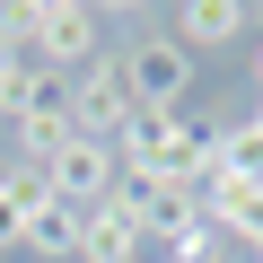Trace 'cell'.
I'll use <instances>...</instances> for the list:
<instances>
[{
    "label": "cell",
    "mask_w": 263,
    "mask_h": 263,
    "mask_svg": "<svg viewBox=\"0 0 263 263\" xmlns=\"http://www.w3.org/2000/svg\"><path fill=\"white\" fill-rule=\"evenodd\" d=\"M211 141H219V123H193V114H132V123L114 132V158H123V176L202 184V176H211Z\"/></svg>",
    "instance_id": "6da1fadb"
},
{
    "label": "cell",
    "mask_w": 263,
    "mask_h": 263,
    "mask_svg": "<svg viewBox=\"0 0 263 263\" xmlns=\"http://www.w3.org/2000/svg\"><path fill=\"white\" fill-rule=\"evenodd\" d=\"M44 184H53V202H70L79 219L97 211V202H114V184H123V158H114V141H88V132H70V141L35 167Z\"/></svg>",
    "instance_id": "7a4b0ae2"
},
{
    "label": "cell",
    "mask_w": 263,
    "mask_h": 263,
    "mask_svg": "<svg viewBox=\"0 0 263 263\" xmlns=\"http://www.w3.org/2000/svg\"><path fill=\"white\" fill-rule=\"evenodd\" d=\"M114 62H123L132 105H141V114H176V105H184V88H193V53H184L176 35H141V44H123Z\"/></svg>",
    "instance_id": "3957f363"
},
{
    "label": "cell",
    "mask_w": 263,
    "mask_h": 263,
    "mask_svg": "<svg viewBox=\"0 0 263 263\" xmlns=\"http://www.w3.org/2000/svg\"><path fill=\"white\" fill-rule=\"evenodd\" d=\"M132 114H141V105H132V79H123V62H114V53H97V62L70 79V132H88V141H114Z\"/></svg>",
    "instance_id": "277c9868"
},
{
    "label": "cell",
    "mask_w": 263,
    "mask_h": 263,
    "mask_svg": "<svg viewBox=\"0 0 263 263\" xmlns=\"http://www.w3.org/2000/svg\"><path fill=\"white\" fill-rule=\"evenodd\" d=\"M97 62V9H70V0H44L35 9V70L79 79Z\"/></svg>",
    "instance_id": "5b68a950"
},
{
    "label": "cell",
    "mask_w": 263,
    "mask_h": 263,
    "mask_svg": "<svg viewBox=\"0 0 263 263\" xmlns=\"http://www.w3.org/2000/svg\"><path fill=\"white\" fill-rule=\"evenodd\" d=\"M79 263H149V237L132 228L123 202H97V211L79 219Z\"/></svg>",
    "instance_id": "8992f818"
},
{
    "label": "cell",
    "mask_w": 263,
    "mask_h": 263,
    "mask_svg": "<svg viewBox=\"0 0 263 263\" xmlns=\"http://www.w3.org/2000/svg\"><path fill=\"white\" fill-rule=\"evenodd\" d=\"M202 211L219 237H254L263 228V184L254 176H202Z\"/></svg>",
    "instance_id": "52a82bcc"
},
{
    "label": "cell",
    "mask_w": 263,
    "mask_h": 263,
    "mask_svg": "<svg viewBox=\"0 0 263 263\" xmlns=\"http://www.w3.org/2000/svg\"><path fill=\"white\" fill-rule=\"evenodd\" d=\"M18 254H44V263H70V254H79V211L44 193V202L27 211V228H18Z\"/></svg>",
    "instance_id": "ba28073f"
},
{
    "label": "cell",
    "mask_w": 263,
    "mask_h": 263,
    "mask_svg": "<svg viewBox=\"0 0 263 263\" xmlns=\"http://www.w3.org/2000/svg\"><path fill=\"white\" fill-rule=\"evenodd\" d=\"M237 35H246L237 0H184V9H176V44L184 53H211V44H237Z\"/></svg>",
    "instance_id": "9c48e42d"
},
{
    "label": "cell",
    "mask_w": 263,
    "mask_h": 263,
    "mask_svg": "<svg viewBox=\"0 0 263 263\" xmlns=\"http://www.w3.org/2000/svg\"><path fill=\"white\" fill-rule=\"evenodd\" d=\"M9 123H35V132H70V79L62 70H35L27 97L9 105Z\"/></svg>",
    "instance_id": "30bf717a"
},
{
    "label": "cell",
    "mask_w": 263,
    "mask_h": 263,
    "mask_svg": "<svg viewBox=\"0 0 263 263\" xmlns=\"http://www.w3.org/2000/svg\"><path fill=\"white\" fill-rule=\"evenodd\" d=\"M44 193H53V184H44L35 167H9V176H0V254L18 246V228H27V211H35Z\"/></svg>",
    "instance_id": "8fae6325"
},
{
    "label": "cell",
    "mask_w": 263,
    "mask_h": 263,
    "mask_svg": "<svg viewBox=\"0 0 263 263\" xmlns=\"http://www.w3.org/2000/svg\"><path fill=\"white\" fill-rule=\"evenodd\" d=\"M211 176H254V184H263V132H254V123H219Z\"/></svg>",
    "instance_id": "7c38bea8"
},
{
    "label": "cell",
    "mask_w": 263,
    "mask_h": 263,
    "mask_svg": "<svg viewBox=\"0 0 263 263\" xmlns=\"http://www.w3.org/2000/svg\"><path fill=\"white\" fill-rule=\"evenodd\" d=\"M211 246H219V228H211V211H193L184 228H167L149 254H167V263H211Z\"/></svg>",
    "instance_id": "4fadbf2b"
},
{
    "label": "cell",
    "mask_w": 263,
    "mask_h": 263,
    "mask_svg": "<svg viewBox=\"0 0 263 263\" xmlns=\"http://www.w3.org/2000/svg\"><path fill=\"white\" fill-rule=\"evenodd\" d=\"M254 79H263V27H254Z\"/></svg>",
    "instance_id": "5bb4252c"
},
{
    "label": "cell",
    "mask_w": 263,
    "mask_h": 263,
    "mask_svg": "<svg viewBox=\"0 0 263 263\" xmlns=\"http://www.w3.org/2000/svg\"><path fill=\"white\" fill-rule=\"evenodd\" d=\"M246 246H254V263H263V228H254V237H246Z\"/></svg>",
    "instance_id": "9a60e30c"
},
{
    "label": "cell",
    "mask_w": 263,
    "mask_h": 263,
    "mask_svg": "<svg viewBox=\"0 0 263 263\" xmlns=\"http://www.w3.org/2000/svg\"><path fill=\"white\" fill-rule=\"evenodd\" d=\"M0 123H9V105H0Z\"/></svg>",
    "instance_id": "2e32d148"
},
{
    "label": "cell",
    "mask_w": 263,
    "mask_h": 263,
    "mask_svg": "<svg viewBox=\"0 0 263 263\" xmlns=\"http://www.w3.org/2000/svg\"><path fill=\"white\" fill-rule=\"evenodd\" d=\"M149 263H167V254H149Z\"/></svg>",
    "instance_id": "e0dca14e"
}]
</instances>
